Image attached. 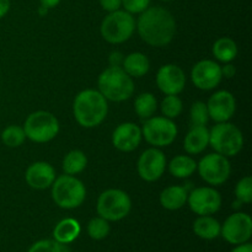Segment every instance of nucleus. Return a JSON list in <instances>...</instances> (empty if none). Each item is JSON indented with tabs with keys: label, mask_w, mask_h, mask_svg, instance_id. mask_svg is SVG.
<instances>
[{
	"label": "nucleus",
	"mask_w": 252,
	"mask_h": 252,
	"mask_svg": "<svg viewBox=\"0 0 252 252\" xmlns=\"http://www.w3.org/2000/svg\"><path fill=\"white\" fill-rule=\"evenodd\" d=\"M25 180L33 189H49L56 180V170L48 162L36 161L27 167Z\"/></svg>",
	"instance_id": "18"
},
{
	"label": "nucleus",
	"mask_w": 252,
	"mask_h": 252,
	"mask_svg": "<svg viewBox=\"0 0 252 252\" xmlns=\"http://www.w3.org/2000/svg\"><path fill=\"white\" fill-rule=\"evenodd\" d=\"M197 170L204 182L212 186H220L228 181L231 166L228 158L218 153H212L202 158L197 164Z\"/></svg>",
	"instance_id": "10"
},
{
	"label": "nucleus",
	"mask_w": 252,
	"mask_h": 252,
	"mask_svg": "<svg viewBox=\"0 0 252 252\" xmlns=\"http://www.w3.org/2000/svg\"><path fill=\"white\" fill-rule=\"evenodd\" d=\"M26 138L34 143H48L58 135L59 122L48 111H36L26 118L24 123Z\"/></svg>",
	"instance_id": "8"
},
{
	"label": "nucleus",
	"mask_w": 252,
	"mask_h": 252,
	"mask_svg": "<svg viewBox=\"0 0 252 252\" xmlns=\"http://www.w3.org/2000/svg\"><path fill=\"white\" fill-rule=\"evenodd\" d=\"M122 68L130 78H142L149 71L150 62L144 53L133 52L123 58Z\"/></svg>",
	"instance_id": "21"
},
{
	"label": "nucleus",
	"mask_w": 252,
	"mask_h": 252,
	"mask_svg": "<svg viewBox=\"0 0 252 252\" xmlns=\"http://www.w3.org/2000/svg\"><path fill=\"white\" fill-rule=\"evenodd\" d=\"M73 113L79 126L84 128H95L107 117V100L98 90L86 89L80 91L74 98Z\"/></svg>",
	"instance_id": "2"
},
{
	"label": "nucleus",
	"mask_w": 252,
	"mask_h": 252,
	"mask_svg": "<svg viewBox=\"0 0 252 252\" xmlns=\"http://www.w3.org/2000/svg\"><path fill=\"white\" fill-rule=\"evenodd\" d=\"M191 79L193 85L199 90H213L223 80L221 66L211 59L197 62L192 68Z\"/></svg>",
	"instance_id": "14"
},
{
	"label": "nucleus",
	"mask_w": 252,
	"mask_h": 252,
	"mask_svg": "<svg viewBox=\"0 0 252 252\" xmlns=\"http://www.w3.org/2000/svg\"><path fill=\"white\" fill-rule=\"evenodd\" d=\"M158 110V101L155 96L150 93H143L137 96L134 101V111L140 118L148 120L153 117Z\"/></svg>",
	"instance_id": "27"
},
{
	"label": "nucleus",
	"mask_w": 252,
	"mask_h": 252,
	"mask_svg": "<svg viewBox=\"0 0 252 252\" xmlns=\"http://www.w3.org/2000/svg\"><path fill=\"white\" fill-rule=\"evenodd\" d=\"M135 30L140 38L152 47H165L174 39L176 20L174 15L162 6H149L139 14Z\"/></svg>",
	"instance_id": "1"
},
{
	"label": "nucleus",
	"mask_w": 252,
	"mask_h": 252,
	"mask_svg": "<svg viewBox=\"0 0 252 252\" xmlns=\"http://www.w3.org/2000/svg\"><path fill=\"white\" fill-rule=\"evenodd\" d=\"M102 10L107 12L117 11L122 7V0H98Z\"/></svg>",
	"instance_id": "35"
},
{
	"label": "nucleus",
	"mask_w": 252,
	"mask_h": 252,
	"mask_svg": "<svg viewBox=\"0 0 252 252\" xmlns=\"http://www.w3.org/2000/svg\"><path fill=\"white\" fill-rule=\"evenodd\" d=\"M236 74V69L233 64L230 63H225V65L221 66V75L226 79L234 78Z\"/></svg>",
	"instance_id": "36"
},
{
	"label": "nucleus",
	"mask_w": 252,
	"mask_h": 252,
	"mask_svg": "<svg viewBox=\"0 0 252 252\" xmlns=\"http://www.w3.org/2000/svg\"><path fill=\"white\" fill-rule=\"evenodd\" d=\"M230 252H252V245L248 241V243L236 245V248L233 249Z\"/></svg>",
	"instance_id": "40"
},
{
	"label": "nucleus",
	"mask_w": 252,
	"mask_h": 252,
	"mask_svg": "<svg viewBox=\"0 0 252 252\" xmlns=\"http://www.w3.org/2000/svg\"><path fill=\"white\" fill-rule=\"evenodd\" d=\"M27 252H70L65 244L53 240H39L34 243Z\"/></svg>",
	"instance_id": "33"
},
{
	"label": "nucleus",
	"mask_w": 252,
	"mask_h": 252,
	"mask_svg": "<svg viewBox=\"0 0 252 252\" xmlns=\"http://www.w3.org/2000/svg\"><path fill=\"white\" fill-rule=\"evenodd\" d=\"M157 85L165 95H179L186 85V74L176 64H165L157 73Z\"/></svg>",
	"instance_id": "15"
},
{
	"label": "nucleus",
	"mask_w": 252,
	"mask_h": 252,
	"mask_svg": "<svg viewBox=\"0 0 252 252\" xmlns=\"http://www.w3.org/2000/svg\"><path fill=\"white\" fill-rule=\"evenodd\" d=\"M38 12H39V15H41V16H44V15L48 12V9H46V7H43V6H39L38 7Z\"/></svg>",
	"instance_id": "41"
},
{
	"label": "nucleus",
	"mask_w": 252,
	"mask_h": 252,
	"mask_svg": "<svg viewBox=\"0 0 252 252\" xmlns=\"http://www.w3.org/2000/svg\"><path fill=\"white\" fill-rule=\"evenodd\" d=\"M10 6H11L10 0H0V19L6 16L7 12L10 11Z\"/></svg>",
	"instance_id": "38"
},
{
	"label": "nucleus",
	"mask_w": 252,
	"mask_h": 252,
	"mask_svg": "<svg viewBox=\"0 0 252 252\" xmlns=\"http://www.w3.org/2000/svg\"><path fill=\"white\" fill-rule=\"evenodd\" d=\"M221 225L212 216H198L193 223V231L198 238L213 240L220 235Z\"/></svg>",
	"instance_id": "23"
},
{
	"label": "nucleus",
	"mask_w": 252,
	"mask_h": 252,
	"mask_svg": "<svg viewBox=\"0 0 252 252\" xmlns=\"http://www.w3.org/2000/svg\"><path fill=\"white\" fill-rule=\"evenodd\" d=\"M209 145V129L206 126H191L184 140L187 154H201Z\"/></svg>",
	"instance_id": "19"
},
{
	"label": "nucleus",
	"mask_w": 252,
	"mask_h": 252,
	"mask_svg": "<svg viewBox=\"0 0 252 252\" xmlns=\"http://www.w3.org/2000/svg\"><path fill=\"white\" fill-rule=\"evenodd\" d=\"M142 128L132 122L121 123L112 133V144L120 152L129 153L137 149L142 142Z\"/></svg>",
	"instance_id": "17"
},
{
	"label": "nucleus",
	"mask_w": 252,
	"mask_h": 252,
	"mask_svg": "<svg viewBox=\"0 0 252 252\" xmlns=\"http://www.w3.org/2000/svg\"><path fill=\"white\" fill-rule=\"evenodd\" d=\"M61 1L62 0H39V4H41V6L51 10V9H53V7L58 6L59 2Z\"/></svg>",
	"instance_id": "39"
},
{
	"label": "nucleus",
	"mask_w": 252,
	"mask_h": 252,
	"mask_svg": "<svg viewBox=\"0 0 252 252\" xmlns=\"http://www.w3.org/2000/svg\"><path fill=\"white\" fill-rule=\"evenodd\" d=\"M189 120L192 126H207L209 118L208 108L207 103L203 101H196L192 103L191 110H189Z\"/></svg>",
	"instance_id": "31"
},
{
	"label": "nucleus",
	"mask_w": 252,
	"mask_h": 252,
	"mask_svg": "<svg viewBox=\"0 0 252 252\" xmlns=\"http://www.w3.org/2000/svg\"><path fill=\"white\" fill-rule=\"evenodd\" d=\"M52 198L63 209H75L86 198L85 185L71 175H61L52 184Z\"/></svg>",
	"instance_id": "4"
},
{
	"label": "nucleus",
	"mask_w": 252,
	"mask_h": 252,
	"mask_svg": "<svg viewBox=\"0 0 252 252\" xmlns=\"http://www.w3.org/2000/svg\"><path fill=\"white\" fill-rule=\"evenodd\" d=\"M179 134L176 123L164 116H153L145 120L142 127V135L154 148L169 147Z\"/></svg>",
	"instance_id": "9"
},
{
	"label": "nucleus",
	"mask_w": 252,
	"mask_h": 252,
	"mask_svg": "<svg viewBox=\"0 0 252 252\" xmlns=\"http://www.w3.org/2000/svg\"><path fill=\"white\" fill-rule=\"evenodd\" d=\"M207 108L209 118H212L214 122H228L236 111V100L229 91L219 90L209 97Z\"/></svg>",
	"instance_id": "16"
},
{
	"label": "nucleus",
	"mask_w": 252,
	"mask_h": 252,
	"mask_svg": "<svg viewBox=\"0 0 252 252\" xmlns=\"http://www.w3.org/2000/svg\"><path fill=\"white\" fill-rule=\"evenodd\" d=\"M213 56L221 63H230L238 56V46L230 37H220L213 44Z\"/></svg>",
	"instance_id": "25"
},
{
	"label": "nucleus",
	"mask_w": 252,
	"mask_h": 252,
	"mask_svg": "<svg viewBox=\"0 0 252 252\" xmlns=\"http://www.w3.org/2000/svg\"><path fill=\"white\" fill-rule=\"evenodd\" d=\"M81 228L78 220L74 218L62 219L53 230L54 240L61 244H70L75 240L80 234Z\"/></svg>",
	"instance_id": "22"
},
{
	"label": "nucleus",
	"mask_w": 252,
	"mask_h": 252,
	"mask_svg": "<svg viewBox=\"0 0 252 252\" xmlns=\"http://www.w3.org/2000/svg\"><path fill=\"white\" fill-rule=\"evenodd\" d=\"M209 145L218 154L226 158L235 157L243 150L244 135L233 123H217L209 130Z\"/></svg>",
	"instance_id": "5"
},
{
	"label": "nucleus",
	"mask_w": 252,
	"mask_h": 252,
	"mask_svg": "<svg viewBox=\"0 0 252 252\" xmlns=\"http://www.w3.org/2000/svg\"><path fill=\"white\" fill-rule=\"evenodd\" d=\"M160 1H164V2H169V1H174V0H160Z\"/></svg>",
	"instance_id": "42"
},
{
	"label": "nucleus",
	"mask_w": 252,
	"mask_h": 252,
	"mask_svg": "<svg viewBox=\"0 0 252 252\" xmlns=\"http://www.w3.org/2000/svg\"><path fill=\"white\" fill-rule=\"evenodd\" d=\"M166 157L158 148L144 150L138 159L137 170L140 179L147 182L158 181L166 170Z\"/></svg>",
	"instance_id": "13"
},
{
	"label": "nucleus",
	"mask_w": 252,
	"mask_h": 252,
	"mask_svg": "<svg viewBox=\"0 0 252 252\" xmlns=\"http://www.w3.org/2000/svg\"><path fill=\"white\" fill-rule=\"evenodd\" d=\"M26 139L24 127L20 126H9L1 132V142L9 148H19L24 144Z\"/></svg>",
	"instance_id": "28"
},
{
	"label": "nucleus",
	"mask_w": 252,
	"mask_h": 252,
	"mask_svg": "<svg viewBox=\"0 0 252 252\" xmlns=\"http://www.w3.org/2000/svg\"><path fill=\"white\" fill-rule=\"evenodd\" d=\"M98 91L107 101L122 102L132 97L134 81L122 66H108L100 74L97 80Z\"/></svg>",
	"instance_id": "3"
},
{
	"label": "nucleus",
	"mask_w": 252,
	"mask_h": 252,
	"mask_svg": "<svg viewBox=\"0 0 252 252\" xmlns=\"http://www.w3.org/2000/svg\"><path fill=\"white\" fill-rule=\"evenodd\" d=\"M220 235L231 245L248 243L252 236L251 217L243 212H236L229 216L221 225Z\"/></svg>",
	"instance_id": "11"
},
{
	"label": "nucleus",
	"mask_w": 252,
	"mask_h": 252,
	"mask_svg": "<svg viewBox=\"0 0 252 252\" xmlns=\"http://www.w3.org/2000/svg\"><path fill=\"white\" fill-rule=\"evenodd\" d=\"M110 230L111 228L108 221L101 217L93 218L88 223V234L94 240H102V239L107 238Z\"/></svg>",
	"instance_id": "30"
},
{
	"label": "nucleus",
	"mask_w": 252,
	"mask_h": 252,
	"mask_svg": "<svg viewBox=\"0 0 252 252\" xmlns=\"http://www.w3.org/2000/svg\"><path fill=\"white\" fill-rule=\"evenodd\" d=\"M135 31V19L125 10L108 12L102 20L100 32L106 42L120 44L128 41Z\"/></svg>",
	"instance_id": "6"
},
{
	"label": "nucleus",
	"mask_w": 252,
	"mask_h": 252,
	"mask_svg": "<svg viewBox=\"0 0 252 252\" xmlns=\"http://www.w3.org/2000/svg\"><path fill=\"white\" fill-rule=\"evenodd\" d=\"M123 56L120 52H112L110 56V64L111 66H122Z\"/></svg>",
	"instance_id": "37"
},
{
	"label": "nucleus",
	"mask_w": 252,
	"mask_h": 252,
	"mask_svg": "<svg viewBox=\"0 0 252 252\" xmlns=\"http://www.w3.org/2000/svg\"><path fill=\"white\" fill-rule=\"evenodd\" d=\"M189 209L197 216H212L221 207V196L213 187H198L187 197Z\"/></svg>",
	"instance_id": "12"
},
{
	"label": "nucleus",
	"mask_w": 252,
	"mask_h": 252,
	"mask_svg": "<svg viewBox=\"0 0 252 252\" xmlns=\"http://www.w3.org/2000/svg\"><path fill=\"white\" fill-rule=\"evenodd\" d=\"M86 165H88V158H86L85 153L81 152V150H70L69 153H66V155L63 159V171L66 175H71V176H75V175L80 174L85 170Z\"/></svg>",
	"instance_id": "26"
},
{
	"label": "nucleus",
	"mask_w": 252,
	"mask_h": 252,
	"mask_svg": "<svg viewBox=\"0 0 252 252\" xmlns=\"http://www.w3.org/2000/svg\"><path fill=\"white\" fill-rule=\"evenodd\" d=\"M150 1L152 0H122V7L129 14L139 15L150 6Z\"/></svg>",
	"instance_id": "34"
},
{
	"label": "nucleus",
	"mask_w": 252,
	"mask_h": 252,
	"mask_svg": "<svg viewBox=\"0 0 252 252\" xmlns=\"http://www.w3.org/2000/svg\"><path fill=\"white\" fill-rule=\"evenodd\" d=\"M160 108H161L164 117L174 120V118H177L182 113L184 103H182V100L177 95H166L164 100L161 101Z\"/></svg>",
	"instance_id": "29"
},
{
	"label": "nucleus",
	"mask_w": 252,
	"mask_h": 252,
	"mask_svg": "<svg viewBox=\"0 0 252 252\" xmlns=\"http://www.w3.org/2000/svg\"><path fill=\"white\" fill-rule=\"evenodd\" d=\"M236 201L240 204H249L252 202V179L251 176H245L236 184L235 186Z\"/></svg>",
	"instance_id": "32"
},
{
	"label": "nucleus",
	"mask_w": 252,
	"mask_h": 252,
	"mask_svg": "<svg viewBox=\"0 0 252 252\" xmlns=\"http://www.w3.org/2000/svg\"><path fill=\"white\" fill-rule=\"evenodd\" d=\"M197 170V162L189 155H176L169 162V171L176 179H189Z\"/></svg>",
	"instance_id": "24"
},
{
	"label": "nucleus",
	"mask_w": 252,
	"mask_h": 252,
	"mask_svg": "<svg viewBox=\"0 0 252 252\" xmlns=\"http://www.w3.org/2000/svg\"><path fill=\"white\" fill-rule=\"evenodd\" d=\"M187 197L189 192L186 187L169 186L162 189L159 201L160 204L167 211H177L187 203Z\"/></svg>",
	"instance_id": "20"
},
{
	"label": "nucleus",
	"mask_w": 252,
	"mask_h": 252,
	"mask_svg": "<svg viewBox=\"0 0 252 252\" xmlns=\"http://www.w3.org/2000/svg\"><path fill=\"white\" fill-rule=\"evenodd\" d=\"M132 201L127 192L118 189H110L98 196L96 211L98 217L107 221H118L129 214Z\"/></svg>",
	"instance_id": "7"
}]
</instances>
